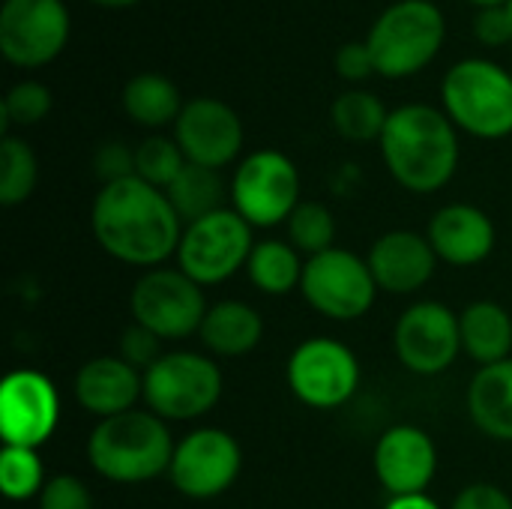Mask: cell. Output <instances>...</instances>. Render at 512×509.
Instances as JSON below:
<instances>
[{"instance_id":"2e32d148","label":"cell","mask_w":512,"mask_h":509,"mask_svg":"<svg viewBox=\"0 0 512 509\" xmlns=\"http://www.w3.org/2000/svg\"><path fill=\"white\" fill-rule=\"evenodd\" d=\"M243 120L240 114L213 96L189 99L174 123V141L180 144L186 162L222 171L243 150Z\"/></svg>"},{"instance_id":"484cf974","label":"cell","mask_w":512,"mask_h":509,"mask_svg":"<svg viewBox=\"0 0 512 509\" xmlns=\"http://www.w3.org/2000/svg\"><path fill=\"white\" fill-rule=\"evenodd\" d=\"M303 267L306 261H300V252L285 243V240H261L255 243L246 273L249 282L267 294V297H285L294 288H300L303 282Z\"/></svg>"},{"instance_id":"d4e9b609","label":"cell","mask_w":512,"mask_h":509,"mask_svg":"<svg viewBox=\"0 0 512 509\" xmlns=\"http://www.w3.org/2000/svg\"><path fill=\"white\" fill-rule=\"evenodd\" d=\"M165 195H168L171 207L177 210V216L186 225H192L216 210H225V198H231V186H225L219 171L186 162V168L165 189Z\"/></svg>"},{"instance_id":"52a82bcc","label":"cell","mask_w":512,"mask_h":509,"mask_svg":"<svg viewBox=\"0 0 512 509\" xmlns=\"http://www.w3.org/2000/svg\"><path fill=\"white\" fill-rule=\"evenodd\" d=\"M252 249H255L252 225L234 207H225L186 225L174 258L177 267L192 282L207 288V285H222L234 273H240V267L249 264Z\"/></svg>"},{"instance_id":"4316f807","label":"cell","mask_w":512,"mask_h":509,"mask_svg":"<svg viewBox=\"0 0 512 509\" xmlns=\"http://www.w3.org/2000/svg\"><path fill=\"white\" fill-rule=\"evenodd\" d=\"M330 120H333V129L345 141L366 144V141H381L390 111L375 93L354 87V90H345L336 96V102L330 108Z\"/></svg>"},{"instance_id":"ba28073f","label":"cell","mask_w":512,"mask_h":509,"mask_svg":"<svg viewBox=\"0 0 512 509\" xmlns=\"http://www.w3.org/2000/svg\"><path fill=\"white\" fill-rule=\"evenodd\" d=\"M132 321L159 336L162 342H180L201 330L207 300L198 282L180 267H153L138 276L129 297Z\"/></svg>"},{"instance_id":"ac0fdd59","label":"cell","mask_w":512,"mask_h":509,"mask_svg":"<svg viewBox=\"0 0 512 509\" xmlns=\"http://www.w3.org/2000/svg\"><path fill=\"white\" fill-rule=\"evenodd\" d=\"M369 270L378 282V291L405 297L423 291L438 267V255L426 234L417 231H387L381 234L369 255Z\"/></svg>"},{"instance_id":"5bb4252c","label":"cell","mask_w":512,"mask_h":509,"mask_svg":"<svg viewBox=\"0 0 512 509\" xmlns=\"http://www.w3.org/2000/svg\"><path fill=\"white\" fill-rule=\"evenodd\" d=\"M393 348L408 372L423 378L444 375L462 354L459 315L438 300H420L399 315Z\"/></svg>"},{"instance_id":"44dd1931","label":"cell","mask_w":512,"mask_h":509,"mask_svg":"<svg viewBox=\"0 0 512 509\" xmlns=\"http://www.w3.org/2000/svg\"><path fill=\"white\" fill-rule=\"evenodd\" d=\"M468 417L486 438L512 444V357L477 369L468 384Z\"/></svg>"},{"instance_id":"8d00e7d4","label":"cell","mask_w":512,"mask_h":509,"mask_svg":"<svg viewBox=\"0 0 512 509\" xmlns=\"http://www.w3.org/2000/svg\"><path fill=\"white\" fill-rule=\"evenodd\" d=\"M333 66L345 81H366L369 75H375V60H372V51H369L366 39L363 42H345L336 51Z\"/></svg>"},{"instance_id":"f35d334b","label":"cell","mask_w":512,"mask_h":509,"mask_svg":"<svg viewBox=\"0 0 512 509\" xmlns=\"http://www.w3.org/2000/svg\"><path fill=\"white\" fill-rule=\"evenodd\" d=\"M384 509H441V504L429 495H408V498H390Z\"/></svg>"},{"instance_id":"30bf717a","label":"cell","mask_w":512,"mask_h":509,"mask_svg":"<svg viewBox=\"0 0 512 509\" xmlns=\"http://www.w3.org/2000/svg\"><path fill=\"white\" fill-rule=\"evenodd\" d=\"M300 204V171L282 150L249 153L231 177V207L252 228H273L291 219Z\"/></svg>"},{"instance_id":"d6a6232c","label":"cell","mask_w":512,"mask_h":509,"mask_svg":"<svg viewBox=\"0 0 512 509\" xmlns=\"http://www.w3.org/2000/svg\"><path fill=\"white\" fill-rule=\"evenodd\" d=\"M36 509H93V495L84 480L72 474H57L48 477V483L42 486Z\"/></svg>"},{"instance_id":"ffe728a7","label":"cell","mask_w":512,"mask_h":509,"mask_svg":"<svg viewBox=\"0 0 512 509\" xmlns=\"http://www.w3.org/2000/svg\"><path fill=\"white\" fill-rule=\"evenodd\" d=\"M75 399L96 420L120 417L144 399V375L117 354L93 357L75 375Z\"/></svg>"},{"instance_id":"74e56055","label":"cell","mask_w":512,"mask_h":509,"mask_svg":"<svg viewBox=\"0 0 512 509\" xmlns=\"http://www.w3.org/2000/svg\"><path fill=\"white\" fill-rule=\"evenodd\" d=\"M450 509H512V498L495 483H471L456 495Z\"/></svg>"},{"instance_id":"8992f818","label":"cell","mask_w":512,"mask_h":509,"mask_svg":"<svg viewBox=\"0 0 512 509\" xmlns=\"http://www.w3.org/2000/svg\"><path fill=\"white\" fill-rule=\"evenodd\" d=\"M222 399V369L195 351H165L144 372L147 411L165 423L201 420Z\"/></svg>"},{"instance_id":"603a6c76","label":"cell","mask_w":512,"mask_h":509,"mask_svg":"<svg viewBox=\"0 0 512 509\" xmlns=\"http://www.w3.org/2000/svg\"><path fill=\"white\" fill-rule=\"evenodd\" d=\"M462 351L480 366L504 363L512 354V318L495 300H477L459 312Z\"/></svg>"},{"instance_id":"9c48e42d","label":"cell","mask_w":512,"mask_h":509,"mask_svg":"<svg viewBox=\"0 0 512 509\" xmlns=\"http://www.w3.org/2000/svg\"><path fill=\"white\" fill-rule=\"evenodd\" d=\"M300 294L318 315L348 324L375 306L378 282L366 258L333 246L315 258H306Z\"/></svg>"},{"instance_id":"f1b7e54d","label":"cell","mask_w":512,"mask_h":509,"mask_svg":"<svg viewBox=\"0 0 512 509\" xmlns=\"http://www.w3.org/2000/svg\"><path fill=\"white\" fill-rule=\"evenodd\" d=\"M285 225H288V243L297 252L315 258L321 252L333 249L336 219H333L330 207H324L321 201H300Z\"/></svg>"},{"instance_id":"4dcf8cb0","label":"cell","mask_w":512,"mask_h":509,"mask_svg":"<svg viewBox=\"0 0 512 509\" xmlns=\"http://www.w3.org/2000/svg\"><path fill=\"white\" fill-rule=\"evenodd\" d=\"M45 465L36 450L27 447H3L0 453V489L9 501L39 498L45 486Z\"/></svg>"},{"instance_id":"83f0119b","label":"cell","mask_w":512,"mask_h":509,"mask_svg":"<svg viewBox=\"0 0 512 509\" xmlns=\"http://www.w3.org/2000/svg\"><path fill=\"white\" fill-rule=\"evenodd\" d=\"M39 180V162L27 141L15 135H3L0 141V204L18 207L24 204Z\"/></svg>"},{"instance_id":"9a60e30c","label":"cell","mask_w":512,"mask_h":509,"mask_svg":"<svg viewBox=\"0 0 512 509\" xmlns=\"http://www.w3.org/2000/svg\"><path fill=\"white\" fill-rule=\"evenodd\" d=\"M60 423V396L48 375L15 369L0 384V435L3 447L39 450Z\"/></svg>"},{"instance_id":"60d3db41","label":"cell","mask_w":512,"mask_h":509,"mask_svg":"<svg viewBox=\"0 0 512 509\" xmlns=\"http://www.w3.org/2000/svg\"><path fill=\"white\" fill-rule=\"evenodd\" d=\"M477 9H489V6H507L510 0H471Z\"/></svg>"},{"instance_id":"e0dca14e","label":"cell","mask_w":512,"mask_h":509,"mask_svg":"<svg viewBox=\"0 0 512 509\" xmlns=\"http://www.w3.org/2000/svg\"><path fill=\"white\" fill-rule=\"evenodd\" d=\"M375 477L390 498L426 495L438 474V447L420 426L402 423L387 429L372 453Z\"/></svg>"},{"instance_id":"e575fe53","label":"cell","mask_w":512,"mask_h":509,"mask_svg":"<svg viewBox=\"0 0 512 509\" xmlns=\"http://www.w3.org/2000/svg\"><path fill=\"white\" fill-rule=\"evenodd\" d=\"M93 171L105 183H117L126 177H135V150L126 147L123 141H108L96 150L93 156Z\"/></svg>"},{"instance_id":"b9f144b4","label":"cell","mask_w":512,"mask_h":509,"mask_svg":"<svg viewBox=\"0 0 512 509\" xmlns=\"http://www.w3.org/2000/svg\"><path fill=\"white\" fill-rule=\"evenodd\" d=\"M507 9H510V18H512V0H510V3H507Z\"/></svg>"},{"instance_id":"1f68e13d","label":"cell","mask_w":512,"mask_h":509,"mask_svg":"<svg viewBox=\"0 0 512 509\" xmlns=\"http://www.w3.org/2000/svg\"><path fill=\"white\" fill-rule=\"evenodd\" d=\"M51 90L39 81H18L9 87V93L3 96V105H0V126H3V135L9 126H36L39 120L48 117L51 111Z\"/></svg>"},{"instance_id":"5b68a950","label":"cell","mask_w":512,"mask_h":509,"mask_svg":"<svg viewBox=\"0 0 512 509\" xmlns=\"http://www.w3.org/2000/svg\"><path fill=\"white\" fill-rule=\"evenodd\" d=\"M444 36V12L432 0H399L375 18L366 45L378 75L411 78L438 57Z\"/></svg>"},{"instance_id":"f546056e","label":"cell","mask_w":512,"mask_h":509,"mask_svg":"<svg viewBox=\"0 0 512 509\" xmlns=\"http://www.w3.org/2000/svg\"><path fill=\"white\" fill-rule=\"evenodd\" d=\"M183 168H186V156L174 138L150 135L135 147V177H141L144 183L162 192L180 177Z\"/></svg>"},{"instance_id":"d6986e66","label":"cell","mask_w":512,"mask_h":509,"mask_svg":"<svg viewBox=\"0 0 512 509\" xmlns=\"http://www.w3.org/2000/svg\"><path fill=\"white\" fill-rule=\"evenodd\" d=\"M426 237L438 261L453 267H474L492 255L498 231L486 210L474 204H447L432 216Z\"/></svg>"},{"instance_id":"6da1fadb","label":"cell","mask_w":512,"mask_h":509,"mask_svg":"<svg viewBox=\"0 0 512 509\" xmlns=\"http://www.w3.org/2000/svg\"><path fill=\"white\" fill-rule=\"evenodd\" d=\"M90 228L96 243L129 267H162L177 255L183 219L168 195L141 177L105 183L90 207Z\"/></svg>"},{"instance_id":"3957f363","label":"cell","mask_w":512,"mask_h":509,"mask_svg":"<svg viewBox=\"0 0 512 509\" xmlns=\"http://www.w3.org/2000/svg\"><path fill=\"white\" fill-rule=\"evenodd\" d=\"M174 447L168 423L153 411L135 408L93 426L87 438V462L108 483L141 486L168 474Z\"/></svg>"},{"instance_id":"ab89813d","label":"cell","mask_w":512,"mask_h":509,"mask_svg":"<svg viewBox=\"0 0 512 509\" xmlns=\"http://www.w3.org/2000/svg\"><path fill=\"white\" fill-rule=\"evenodd\" d=\"M90 3L105 6V9H126V6H135V3H141V0H90Z\"/></svg>"},{"instance_id":"4fadbf2b","label":"cell","mask_w":512,"mask_h":509,"mask_svg":"<svg viewBox=\"0 0 512 509\" xmlns=\"http://www.w3.org/2000/svg\"><path fill=\"white\" fill-rule=\"evenodd\" d=\"M240 471H243V450L237 438L225 429L207 426L177 441L168 480L180 495L192 501H210L225 495L237 483Z\"/></svg>"},{"instance_id":"836d02e7","label":"cell","mask_w":512,"mask_h":509,"mask_svg":"<svg viewBox=\"0 0 512 509\" xmlns=\"http://www.w3.org/2000/svg\"><path fill=\"white\" fill-rule=\"evenodd\" d=\"M162 339L153 336L150 330H144L141 324H132L123 330L120 342H117V357L126 360L132 369H138L141 375L162 357Z\"/></svg>"},{"instance_id":"7402d4cb","label":"cell","mask_w":512,"mask_h":509,"mask_svg":"<svg viewBox=\"0 0 512 509\" xmlns=\"http://www.w3.org/2000/svg\"><path fill=\"white\" fill-rule=\"evenodd\" d=\"M204 348L216 357H246L264 339V321L243 300H219L207 309L198 330Z\"/></svg>"},{"instance_id":"7a4b0ae2","label":"cell","mask_w":512,"mask_h":509,"mask_svg":"<svg viewBox=\"0 0 512 509\" xmlns=\"http://www.w3.org/2000/svg\"><path fill=\"white\" fill-rule=\"evenodd\" d=\"M378 144L393 180L414 195H432L456 177L459 129L441 108L426 102L393 108Z\"/></svg>"},{"instance_id":"8fae6325","label":"cell","mask_w":512,"mask_h":509,"mask_svg":"<svg viewBox=\"0 0 512 509\" xmlns=\"http://www.w3.org/2000/svg\"><path fill=\"white\" fill-rule=\"evenodd\" d=\"M288 387L312 411H333L351 402L360 387V363L348 345L330 336H312L288 357Z\"/></svg>"},{"instance_id":"277c9868","label":"cell","mask_w":512,"mask_h":509,"mask_svg":"<svg viewBox=\"0 0 512 509\" xmlns=\"http://www.w3.org/2000/svg\"><path fill=\"white\" fill-rule=\"evenodd\" d=\"M444 114L456 129L501 141L512 135V72L486 57H465L447 69L441 84Z\"/></svg>"},{"instance_id":"7c38bea8","label":"cell","mask_w":512,"mask_h":509,"mask_svg":"<svg viewBox=\"0 0 512 509\" xmlns=\"http://www.w3.org/2000/svg\"><path fill=\"white\" fill-rule=\"evenodd\" d=\"M69 12L63 0H3L0 54L18 69H42L69 42Z\"/></svg>"},{"instance_id":"d590c367","label":"cell","mask_w":512,"mask_h":509,"mask_svg":"<svg viewBox=\"0 0 512 509\" xmlns=\"http://www.w3.org/2000/svg\"><path fill=\"white\" fill-rule=\"evenodd\" d=\"M474 36L489 45V48H498V45H507L512 42V18L507 6H489V9H480L477 18H474Z\"/></svg>"},{"instance_id":"cb8c5ba5","label":"cell","mask_w":512,"mask_h":509,"mask_svg":"<svg viewBox=\"0 0 512 509\" xmlns=\"http://www.w3.org/2000/svg\"><path fill=\"white\" fill-rule=\"evenodd\" d=\"M183 105L186 102L180 99L177 84L159 72H141L123 87V111L132 123L144 129H162L168 123H177Z\"/></svg>"}]
</instances>
